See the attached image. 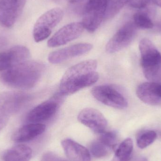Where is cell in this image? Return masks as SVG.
<instances>
[{
	"instance_id": "cell-1",
	"label": "cell",
	"mask_w": 161,
	"mask_h": 161,
	"mask_svg": "<svg viewBox=\"0 0 161 161\" xmlns=\"http://www.w3.org/2000/svg\"><path fill=\"white\" fill-rule=\"evenodd\" d=\"M96 60L89 59L69 68L60 80V94L70 95L96 83L99 78Z\"/></svg>"
},
{
	"instance_id": "cell-2",
	"label": "cell",
	"mask_w": 161,
	"mask_h": 161,
	"mask_svg": "<svg viewBox=\"0 0 161 161\" xmlns=\"http://www.w3.org/2000/svg\"><path fill=\"white\" fill-rule=\"evenodd\" d=\"M45 69L43 63L26 60L2 72L0 79L8 86L22 90L33 88L41 78Z\"/></svg>"
},
{
	"instance_id": "cell-3",
	"label": "cell",
	"mask_w": 161,
	"mask_h": 161,
	"mask_svg": "<svg viewBox=\"0 0 161 161\" xmlns=\"http://www.w3.org/2000/svg\"><path fill=\"white\" fill-rule=\"evenodd\" d=\"M141 63L144 75L152 82H161V53L154 43L143 38L139 43Z\"/></svg>"
},
{
	"instance_id": "cell-4",
	"label": "cell",
	"mask_w": 161,
	"mask_h": 161,
	"mask_svg": "<svg viewBox=\"0 0 161 161\" xmlns=\"http://www.w3.org/2000/svg\"><path fill=\"white\" fill-rule=\"evenodd\" d=\"M30 99L21 92H4L0 94V130L7 125L11 115L19 112Z\"/></svg>"
},
{
	"instance_id": "cell-5",
	"label": "cell",
	"mask_w": 161,
	"mask_h": 161,
	"mask_svg": "<svg viewBox=\"0 0 161 161\" xmlns=\"http://www.w3.org/2000/svg\"><path fill=\"white\" fill-rule=\"evenodd\" d=\"M109 0H86L82 23L90 33L96 31L105 19Z\"/></svg>"
},
{
	"instance_id": "cell-6",
	"label": "cell",
	"mask_w": 161,
	"mask_h": 161,
	"mask_svg": "<svg viewBox=\"0 0 161 161\" xmlns=\"http://www.w3.org/2000/svg\"><path fill=\"white\" fill-rule=\"evenodd\" d=\"M64 11L59 8H55L43 13L38 19L33 29L35 41L40 42L47 39L53 29L63 19Z\"/></svg>"
},
{
	"instance_id": "cell-7",
	"label": "cell",
	"mask_w": 161,
	"mask_h": 161,
	"mask_svg": "<svg viewBox=\"0 0 161 161\" xmlns=\"http://www.w3.org/2000/svg\"><path fill=\"white\" fill-rule=\"evenodd\" d=\"M95 98L102 104L118 109H125L128 101L124 95L113 86L101 85L95 86L92 90Z\"/></svg>"
},
{
	"instance_id": "cell-8",
	"label": "cell",
	"mask_w": 161,
	"mask_h": 161,
	"mask_svg": "<svg viewBox=\"0 0 161 161\" xmlns=\"http://www.w3.org/2000/svg\"><path fill=\"white\" fill-rule=\"evenodd\" d=\"M137 28L133 21L124 24L109 41L106 45V51L114 53L128 46L136 36Z\"/></svg>"
},
{
	"instance_id": "cell-9",
	"label": "cell",
	"mask_w": 161,
	"mask_h": 161,
	"mask_svg": "<svg viewBox=\"0 0 161 161\" xmlns=\"http://www.w3.org/2000/svg\"><path fill=\"white\" fill-rule=\"evenodd\" d=\"M27 0H0V25L12 27L21 15Z\"/></svg>"
},
{
	"instance_id": "cell-10",
	"label": "cell",
	"mask_w": 161,
	"mask_h": 161,
	"mask_svg": "<svg viewBox=\"0 0 161 161\" xmlns=\"http://www.w3.org/2000/svg\"><path fill=\"white\" fill-rule=\"evenodd\" d=\"M84 29L81 22L69 24L60 28L49 39L48 46L56 47L64 45L79 37Z\"/></svg>"
},
{
	"instance_id": "cell-11",
	"label": "cell",
	"mask_w": 161,
	"mask_h": 161,
	"mask_svg": "<svg viewBox=\"0 0 161 161\" xmlns=\"http://www.w3.org/2000/svg\"><path fill=\"white\" fill-rule=\"evenodd\" d=\"M30 57L28 48L22 45L11 47L0 53V72L26 61Z\"/></svg>"
},
{
	"instance_id": "cell-12",
	"label": "cell",
	"mask_w": 161,
	"mask_h": 161,
	"mask_svg": "<svg viewBox=\"0 0 161 161\" xmlns=\"http://www.w3.org/2000/svg\"><path fill=\"white\" fill-rule=\"evenodd\" d=\"M78 120L81 124L96 133L106 131L108 122L105 116L99 111L93 108H86L78 114Z\"/></svg>"
},
{
	"instance_id": "cell-13",
	"label": "cell",
	"mask_w": 161,
	"mask_h": 161,
	"mask_svg": "<svg viewBox=\"0 0 161 161\" xmlns=\"http://www.w3.org/2000/svg\"><path fill=\"white\" fill-rule=\"evenodd\" d=\"M92 48V45L90 43H80L74 44L52 52L48 56V60L52 64H58L70 58L87 53Z\"/></svg>"
},
{
	"instance_id": "cell-14",
	"label": "cell",
	"mask_w": 161,
	"mask_h": 161,
	"mask_svg": "<svg viewBox=\"0 0 161 161\" xmlns=\"http://www.w3.org/2000/svg\"><path fill=\"white\" fill-rule=\"evenodd\" d=\"M136 95L145 104L154 106L161 105V83L143 82L137 87Z\"/></svg>"
},
{
	"instance_id": "cell-15",
	"label": "cell",
	"mask_w": 161,
	"mask_h": 161,
	"mask_svg": "<svg viewBox=\"0 0 161 161\" xmlns=\"http://www.w3.org/2000/svg\"><path fill=\"white\" fill-rule=\"evenodd\" d=\"M56 99L54 98L47 100L35 107L27 114V121L31 123H40L50 119L58 108Z\"/></svg>"
},
{
	"instance_id": "cell-16",
	"label": "cell",
	"mask_w": 161,
	"mask_h": 161,
	"mask_svg": "<svg viewBox=\"0 0 161 161\" xmlns=\"http://www.w3.org/2000/svg\"><path fill=\"white\" fill-rule=\"evenodd\" d=\"M65 155L71 161H91V153L88 149L71 139L61 142Z\"/></svg>"
},
{
	"instance_id": "cell-17",
	"label": "cell",
	"mask_w": 161,
	"mask_h": 161,
	"mask_svg": "<svg viewBox=\"0 0 161 161\" xmlns=\"http://www.w3.org/2000/svg\"><path fill=\"white\" fill-rule=\"evenodd\" d=\"M46 126L41 123H30L21 127L12 135V140L17 143L32 141L44 132Z\"/></svg>"
},
{
	"instance_id": "cell-18",
	"label": "cell",
	"mask_w": 161,
	"mask_h": 161,
	"mask_svg": "<svg viewBox=\"0 0 161 161\" xmlns=\"http://www.w3.org/2000/svg\"><path fill=\"white\" fill-rule=\"evenodd\" d=\"M32 150L28 146L19 144L5 150L2 155L3 161H29Z\"/></svg>"
},
{
	"instance_id": "cell-19",
	"label": "cell",
	"mask_w": 161,
	"mask_h": 161,
	"mask_svg": "<svg viewBox=\"0 0 161 161\" xmlns=\"http://www.w3.org/2000/svg\"><path fill=\"white\" fill-rule=\"evenodd\" d=\"M133 16L134 24L137 28L142 29H151L154 26L153 22L150 17V14L152 13V8H149V5L145 8L141 9Z\"/></svg>"
},
{
	"instance_id": "cell-20",
	"label": "cell",
	"mask_w": 161,
	"mask_h": 161,
	"mask_svg": "<svg viewBox=\"0 0 161 161\" xmlns=\"http://www.w3.org/2000/svg\"><path fill=\"white\" fill-rule=\"evenodd\" d=\"M133 149V141L130 138H127L118 146L114 157L120 161H129Z\"/></svg>"
},
{
	"instance_id": "cell-21",
	"label": "cell",
	"mask_w": 161,
	"mask_h": 161,
	"mask_svg": "<svg viewBox=\"0 0 161 161\" xmlns=\"http://www.w3.org/2000/svg\"><path fill=\"white\" fill-rule=\"evenodd\" d=\"M111 150L98 140L92 142L90 146L91 153L96 158H104L109 154Z\"/></svg>"
},
{
	"instance_id": "cell-22",
	"label": "cell",
	"mask_w": 161,
	"mask_h": 161,
	"mask_svg": "<svg viewBox=\"0 0 161 161\" xmlns=\"http://www.w3.org/2000/svg\"><path fill=\"white\" fill-rule=\"evenodd\" d=\"M128 0H109L105 19H108L116 16L128 3Z\"/></svg>"
},
{
	"instance_id": "cell-23",
	"label": "cell",
	"mask_w": 161,
	"mask_h": 161,
	"mask_svg": "<svg viewBox=\"0 0 161 161\" xmlns=\"http://www.w3.org/2000/svg\"><path fill=\"white\" fill-rule=\"evenodd\" d=\"M157 138V133L154 130L145 131L137 138V145L141 149H144L152 144Z\"/></svg>"
},
{
	"instance_id": "cell-24",
	"label": "cell",
	"mask_w": 161,
	"mask_h": 161,
	"mask_svg": "<svg viewBox=\"0 0 161 161\" xmlns=\"http://www.w3.org/2000/svg\"><path fill=\"white\" fill-rule=\"evenodd\" d=\"M100 134L98 140L112 150L115 148L117 142V136L116 132L114 131H105Z\"/></svg>"
},
{
	"instance_id": "cell-25",
	"label": "cell",
	"mask_w": 161,
	"mask_h": 161,
	"mask_svg": "<svg viewBox=\"0 0 161 161\" xmlns=\"http://www.w3.org/2000/svg\"><path fill=\"white\" fill-rule=\"evenodd\" d=\"M151 0H128V3L131 7L142 9L149 5Z\"/></svg>"
},
{
	"instance_id": "cell-26",
	"label": "cell",
	"mask_w": 161,
	"mask_h": 161,
	"mask_svg": "<svg viewBox=\"0 0 161 161\" xmlns=\"http://www.w3.org/2000/svg\"><path fill=\"white\" fill-rule=\"evenodd\" d=\"M152 1L154 3L161 8V0H152Z\"/></svg>"
},
{
	"instance_id": "cell-27",
	"label": "cell",
	"mask_w": 161,
	"mask_h": 161,
	"mask_svg": "<svg viewBox=\"0 0 161 161\" xmlns=\"http://www.w3.org/2000/svg\"><path fill=\"white\" fill-rule=\"evenodd\" d=\"M138 161H147V159L145 158H143V157H142Z\"/></svg>"
},
{
	"instance_id": "cell-28",
	"label": "cell",
	"mask_w": 161,
	"mask_h": 161,
	"mask_svg": "<svg viewBox=\"0 0 161 161\" xmlns=\"http://www.w3.org/2000/svg\"><path fill=\"white\" fill-rule=\"evenodd\" d=\"M53 1H54L55 2H62V1H64V0H53ZM69 1H70V2L72 3V2L73 0H69Z\"/></svg>"
},
{
	"instance_id": "cell-29",
	"label": "cell",
	"mask_w": 161,
	"mask_h": 161,
	"mask_svg": "<svg viewBox=\"0 0 161 161\" xmlns=\"http://www.w3.org/2000/svg\"><path fill=\"white\" fill-rule=\"evenodd\" d=\"M112 161H119V160L117 159H116V158H114V157L113 159L112 160Z\"/></svg>"
},
{
	"instance_id": "cell-30",
	"label": "cell",
	"mask_w": 161,
	"mask_h": 161,
	"mask_svg": "<svg viewBox=\"0 0 161 161\" xmlns=\"http://www.w3.org/2000/svg\"><path fill=\"white\" fill-rule=\"evenodd\" d=\"M80 1V0H74L73 3H76V2H78V1Z\"/></svg>"
},
{
	"instance_id": "cell-31",
	"label": "cell",
	"mask_w": 161,
	"mask_h": 161,
	"mask_svg": "<svg viewBox=\"0 0 161 161\" xmlns=\"http://www.w3.org/2000/svg\"></svg>"
}]
</instances>
